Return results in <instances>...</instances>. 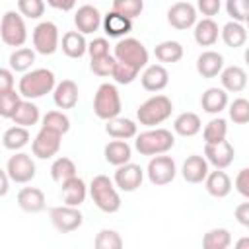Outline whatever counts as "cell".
Returning <instances> with one entry per match:
<instances>
[{
  "label": "cell",
  "mask_w": 249,
  "mask_h": 249,
  "mask_svg": "<svg viewBox=\"0 0 249 249\" xmlns=\"http://www.w3.org/2000/svg\"><path fill=\"white\" fill-rule=\"evenodd\" d=\"M56 88V78L49 68H35L19 78L18 91L23 99H39Z\"/></svg>",
  "instance_id": "6da1fadb"
},
{
  "label": "cell",
  "mask_w": 249,
  "mask_h": 249,
  "mask_svg": "<svg viewBox=\"0 0 249 249\" xmlns=\"http://www.w3.org/2000/svg\"><path fill=\"white\" fill-rule=\"evenodd\" d=\"M89 195L93 204L105 212V214H115L121 208V196L117 191L115 181H111L107 175H95L89 183Z\"/></svg>",
  "instance_id": "7a4b0ae2"
},
{
  "label": "cell",
  "mask_w": 249,
  "mask_h": 249,
  "mask_svg": "<svg viewBox=\"0 0 249 249\" xmlns=\"http://www.w3.org/2000/svg\"><path fill=\"white\" fill-rule=\"evenodd\" d=\"M173 146H175V136L171 134V130H167V128H158V126L136 134V140H134V148H136L142 156H160V154H167Z\"/></svg>",
  "instance_id": "3957f363"
},
{
  "label": "cell",
  "mask_w": 249,
  "mask_h": 249,
  "mask_svg": "<svg viewBox=\"0 0 249 249\" xmlns=\"http://www.w3.org/2000/svg\"><path fill=\"white\" fill-rule=\"evenodd\" d=\"M173 111V103L167 95H152L150 99H146L138 109H136V119L140 124L154 128L156 124H161L163 121H167L171 117Z\"/></svg>",
  "instance_id": "277c9868"
},
{
  "label": "cell",
  "mask_w": 249,
  "mask_h": 249,
  "mask_svg": "<svg viewBox=\"0 0 249 249\" xmlns=\"http://www.w3.org/2000/svg\"><path fill=\"white\" fill-rule=\"evenodd\" d=\"M93 113L101 121H111L121 113V95L115 84H101L93 95Z\"/></svg>",
  "instance_id": "5b68a950"
},
{
  "label": "cell",
  "mask_w": 249,
  "mask_h": 249,
  "mask_svg": "<svg viewBox=\"0 0 249 249\" xmlns=\"http://www.w3.org/2000/svg\"><path fill=\"white\" fill-rule=\"evenodd\" d=\"M0 37L8 47H23V43L27 41V27L23 16L16 12H6L0 23Z\"/></svg>",
  "instance_id": "8992f818"
},
{
  "label": "cell",
  "mask_w": 249,
  "mask_h": 249,
  "mask_svg": "<svg viewBox=\"0 0 249 249\" xmlns=\"http://www.w3.org/2000/svg\"><path fill=\"white\" fill-rule=\"evenodd\" d=\"M113 56L121 62H126L134 68H144L148 64V51L146 47L134 39V37H124L121 39L117 45H115V51H113Z\"/></svg>",
  "instance_id": "52a82bcc"
},
{
  "label": "cell",
  "mask_w": 249,
  "mask_h": 249,
  "mask_svg": "<svg viewBox=\"0 0 249 249\" xmlns=\"http://www.w3.org/2000/svg\"><path fill=\"white\" fill-rule=\"evenodd\" d=\"M146 173H148V179H150L152 185H156V187L169 185L177 175L175 160L171 156H165V154L152 156V160L148 161Z\"/></svg>",
  "instance_id": "ba28073f"
},
{
  "label": "cell",
  "mask_w": 249,
  "mask_h": 249,
  "mask_svg": "<svg viewBox=\"0 0 249 249\" xmlns=\"http://www.w3.org/2000/svg\"><path fill=\"white\" fill-rule=\"evenodd\" d=\"M49 218H51V224L54 226V230L60 233H70L84 224V216L78 210V206H70V204L51 208Z\"/></svg>",
  "instance_id": "9c48e42d"
},
{
  "label": "cell",
  "mask_w": 249,
  "mask_h": 249,
  "mask_svg": "<svg viewBox=\"0 0 249 249\" xmlns=\"http://www.w3.org/2000/svg\"><path fill=\"white\" fill-rule=\"evenodd\" d=\"M33 47L39 54H53L56 53L58 45H60V37H58V27L53 21H41L35 25L33 29Z\"/></svg>",
  "instance_id": "30bf717a"
},
{
  "label": "cell",
  "mask_w": 249,
  "mask_h": 249,
  "mask_svg": "<svg viewBox=\"0 0 249 249\" xmlns=\"http://www.w3.org/2000/svg\"><path fill=\"white\" fill-rule=\"evenodd\" d=\"M60 140H62V134L56 132V130H51L47 126H41V130L35 134L33 142H31V150H33V156L39 158V160H51L53 156L58 154L60 150Z\"/></svg>",
  "instance_id": "8fae6325"
},
{
  "label": "cell",
  "mask_w": 249,
  "mask_h": 249,
  "mask_svg": "<svg viewBox=\"0 0 249 249\" xmlns=\"http://www.w3.org/2000/svg\"><path fill=\"white\" fill-rule=\"evenodd\" d=\"M6 171H8V175H10V179L14 183L23 185V183H29L35 177V171L37 169H35V161L31 160L29 154L18 152V154H14L6 161Z\"/></svg>",
  "instance_id": "7c38bea8"
},
{
  "label": "cell",
  "mask_w": 249,
  "mask_h": 249,
  "mask_svg": "<svg viewBox=\"0 0 249 249\" xmlns=\"http://www.w3.org/2000/svg\"><path fill=\"white\" fill-rule=\"evenodd\" d=\"M113 181H115L117 189H121V191H124V193H132V191H136V189L142 185V181H144V171H142V167H140L138 163L128 161V163H123V165L117 167Z\"/></svg>",
  "instance_id": "4fadbf2b"
},
{
  "label": "cell",
  "mask_w": 249,
  "mask_h": 249,
  "mask_svg": "<svg viewBox=\"0 0 249 249\" xmlns=\"http://www.w3.org/2000/svg\"><path fill=\"white\" fill-rule=\"evenodd\" d=\"M167 21L171 27L185 31L189 27H195L196 23V8L189 2H175L167 10Z\"/></svg>",
  "instance_id": "5bb4252c"
},
{
  "label": "cell",
  "mask_w": 249,
  "mask_h": 249,
  "mask_svg": "<svg viewBox=\"0 0 249 249\" xmlns=\"http://www.w3.org/2000/svg\"><path fill=\"white\" fill-rule=\"evenodd\" d=\"M233 156H235V150L228 140H222L218 144H204V158L216 169L230 167L231 161H233Z\"/></svg>",
  "instance_id": "9a60e30c"
},
{
  "label": "cell",
  "mask_w": 249,
  "mask_h": 249,
  "mask_svg": "<svg viewBox=\"0 0 249 249\" xmlns=\"http://www.w3.org/2000/svg\"><path fill=\"white\" fill-rule=\"evenodd\" d=\"M74 23H76L80 33L88 35V33H95L99 29V25H103V19H101V14H99V10L95 6L84 4V6H80L76 10Z\"/></svg>",
  "instance_id": "2e32d148"
},
{
  "label": "cell",
  "mask_w": 249,
  "mask_h": 249,
  "mask_svg": "<svg viewBox=\"0 0 249 249\" xmlns=\"http://www.w3.org/2000/svg\"><path fill=\"white\" fill-rule=\"evenodd\" d=\"M208 160L198 156V154H193L189 156L185 161H183V167H181V175L187 183L191 185H196V183H202L208 175Z\"/></svg>",
  "instance_id": "e0dca14e"
},
{
  "label": "cell",
  "mask_w": 249,
  "mask_h": 249,
  "mask_svg": "<svg viewBox=\"0 0 249 249\" xmlns=\"http://www.w3.org/2000/svg\"><path fill=\"white\" fill-rule=\"evenodd\" d=\"M140 82L146 91H161L169 84V72L163 64H150L142 72Z\"/></svg>",
  "instance_id": "ac0fdd59"
},
{
  "label": "cell",
  "mask_w": 249,
  "mask_h": 249,
  "mask_svg": "<svg viewBox=\"0 0 249 249\" xmlns=\"http://www.w3.org/2000/svg\"><path fill=\"white\" fill-rule=\"evenodd\" d=\"M53 101L58 109H74L78 103V84L74 80H62L53 89Z\"/></svg>",
  "instance_id": "d6986e66"
},
{
  "label": "cell",
  "mask_w": 249,
  "mask_h": 249,
  "mask_svg": "<svg viewBox=\"0 0 249 249\" xmlns=\"http://www.w3.org/2000/svg\"><path fill=\"white\" fill-rule=\"evenodd\" d=\"M18 206L27 214H37L45 210V195L37 187H23L18 193Z\"/></svg>",
  "instance_id": "ffe728a7"
},
{
  "label": "cell",
  "mask_w": 249,
  "mask_h": 249,
  "mask_svg": "<svg viewBox=\"0 0 249 249\" xmlns=\"http://www.w3.org/2000/svg\"><path fill=\"white\" fill-rule=\"evenodd\" d=\"M224 70V56L216 51H204L196 58V72L202 78H216Z\"/></svg>",
  "instance_id": "44dd1931"
},
{
  "label": "cell",
  "mask_w": 249,
  "mask_h": 249,
  "mask_svg": "<svg viewBox=\"0 0 249 249\" xmlns=\"http://www.w3.org/2000/svg\"><path fill=\"white\" fill-rule=\"evenodd\" d=\"M103 31L109 37H124L126 33L132 31V19L111 10L103 16Z\"/></svg>",
  "instance_id": "7402d4cb"
},
{
  "label": "cell",
  "mask_w": 249,
  "mask_h": 249,
  "mask_svg": "<svg viewBox=\"0 0 249 249\" xmlns=\"http://www.w3.org/2000/svg\"><path fill=\"white\" fill-rule=\"evenodd\" d=\"M103 156H105V161H107V163L119 167V165L130 161V158H132V148L128 146L126 140H119V138H115V140H111V142L105 146Z\"/></svg>",
  "instance_id": "603a6c76"
},
{
  "label": "cell",
  "mask_w": 249,
  "mask_h": 249,
  "mask_svg": "<svg viewBox=\"0 0 249 249\" xmlns=\"http://www.w3.org/2000/svg\"><path fill=\"white\" fill-rule=\"evenodd\" d=\"M204 187H206L208 195H212L214 198H224L231 191V179L228 177V173L224 169H216L206 175Z\"/></svg>",
  "instance_id": "cb8c5ba5"
},
{
  "label": "cell",
  "mask_w": 249,
  "mask_h": 249,
  "mask_svg": "<svg viewBox=\"0 0 249 249\" xmlns=\"http://www.w3.org/2000/svg\"><path fill=\"white\" fill-rule=\"evenodd\" d=\"M200 107L204 113L218 115L228 107V93L224 88H208L200 97Z\"/></svg>",
  "instance_id": "d4e9b609"
},
{
  "label": "cell",
  "mask_w": 249,
  "mask_h": 249,
  "mask_svg": "<svg viewBox=\"0 0 249 249\" xmlns=\"http://www.w3.org/2000/svg\"><path fill=\"white\" fill-rule=\"evenodd\" d=\"M220 82L226 91L237 93L247 88V74L241 66H228L220 72Z\"/></svg>",
  "instance_id": "484cf974"
},
{
  "label": "cell",
  "mask_w": 249,
  "mask_h": 249,
  "mask_svg": "<svg viewBox=\"0 0 249 249\" xmlns=\"http://www.w3.org/2000/svg\"><path fill=\"white\" fill-rule=\"evenodd\" d=\"M62 187V202L64 204H70V206H80L84 200H86V195H88V187L84 183V179H80L78 175L68 179L66 183L60 185Z\"/></svg>",
  "instance_id": "4316f807"
},
{
  "label": "cell",
  "mask_w": 249,
  "mask_h": 249,
  "mask_svg": "<svg viewBox=\"0 0 249 249\" xmlns=\"http://www.w3.org/2000/svg\"><path fill=\"white\" fill-rule=\"evenodd\" d=\"M193 33H195V41L200 47H212L218 41V37H220L218 23L212 18H202L200 21H196Z\"/></svg>",
  "instance_id": "83f0119b"
},
{
  "label": "cell",
  "mask_w": 249,
  "mask_h": 249,
  "mask_svg": "<svg viewBox=\"0 0 249 249\" xmlns=\"http://www.w3.org/2000/svg\"><path fill=\"white\" fill-rule=\"evenodd\" d=\"M60 47L68 58H82L88 53V41H86L84 33H80V31H66L62 35Z\"/></svg>",
  "instance_id": "f1b7e54d"
},
{
  "label": "cell",
  "mask_w": 249,
  "mask_h": 249,
  "mask_svg": "<svg viewBox=\"0 0 249 249\" xmlns=\"http://www.w3.org/2000/svg\"><path fill=\"white\" fill-rule=\"evenodd\" d=\"M200 128H202L200 117H198L196 113H193V111H185V113L177 115L175 121H173V130H175L179 136H185V138L198 134Z\"/></svg>",
  "instance_id": "f546056e"
},
{
  "label": "cell",
  "mask_w": 249,
  "mask_h": 249,
  "mask_svg": "<svg viewBox=\"0 0 249 249\" xmlns=\"http://www.w3.org/2000/svg\"><path fill=\"white\" fill-rule=\"evenodd\" d=\"M105 132L111 138H119V140H128L136 136V123L124 117H115L111 121H105Z\"/></svg>",
  "instance_id": "4dcf8cb0"
},
{
  "label": "cell",
  "mask_w": 249,
  "mask_h": 249,
  "mask_svg": "<svg viewBox=\"0 0 249 249\" xmlns=\"http://www.w3.org/2000/svg\"><path fill=\"white\" fill-rule=\"evenodd\" d=\"M220 37H222V41L226 43V47L237 49V47L245 45V41H247V29H245L239 21H233V19H231V21H228V23L222 27Z\"/></svg>",
  "instance_id": "1f68e13d"
},
{
  "label": "cell",
  "mask_w": 249,
  "mask_h": 249,
  "mask_svg": "<svg viewBox=\"0 0 249 249\" xmlns=\"http://www.w3.org/2000/svg\"><path fill=\"white\" fill-rule=\"evenodd\" d=\"M29 138H31V134H29L27 126L16 124V126H10V128L4 130L2 144H4L6 150H14L16 152V150H21L23 146H27L29 144Z\"/></svg>",
  "instance_id": "d6a6232c"
},
{
  "label": "cell",
  "mask_w": 249,
  "mask_h": 249,
  "mask_svg": "<svg viewBox=\"0 0 249 249\" xmlns=\"http://www.w3.org/2000/svg\"><path fill=\"white\" fill-rule=\"evenodd\" d=\"M41 119V115H39V107L31 101V99H21V103L18 105V109H16V113H14V117H12V121L16 123V124H19V126H31V124H37V121Z\"/></svg>",
  "instance_id": "836d02e7"
},
{
  "label": "cell",
  "mask_w": 249,
  "mask_h": 249,
  "mask_svg": "<svg viewBox=\"0 0 249 249\" xmlns=\"http://www.w3.org/2000/svg\"><path fill=\"white\" fill-rule=\"evenodd\" d=\"M154 54L160 62L173 64V62H179L183 58V45L179 41H161L160 45H156Z\"/></svg>",
  "instance_id": "e575fe53"
},
{
  "label": "cell",
  "mask_w": 249,
  "mask_h": 249,
  "mask_svg": "<svg viewBox=\"0 0 249 249\" xmlns=\"http://www.w3.org/2000/svg\"><path fill=\"white\" fill-rule=\"evenodd\" d=\"M51 177H53V181L58 183V185L66 183L68 179L76 177V163H74L70 158H66V156L56 158V160L53 161V165H51Z\"/></svg>",
  "instance_id": "d590c367"
},
{
  "label": "cell",
  "mask_w": 249,
  "mask_h": 249,
  "mask_svg": "<svg viewBox=\"0 0 249 249\" xmlns=\"http://www.w3.org/2000/svg\"><path fill=\"white\" fill-rule=\"evenodd\" d=\"M8 62H10V68L14 72H23L25 74V72H29V68L35 62V51L27 49V47H19L10 54Z\"/></svg>",
  "instance_id": "8d00e7d4"
},
{
  "label": "cell",
  "mask_w": 249,
  "mask_h": 249,
  "mask_svg": "<svg viewBox=\"0 0 249 249\" xmlns=\"http://www.w3.org/2000/svg\"><path fill=\"white\" fill-rule=\"evenodd\" d=\"M226 136H228V123H226V119H220V117L208 121L202 130L204 144H218V142L226 140Z\"/></svg>",
  "instance_id": "74e56055"
},
{
  "label": "cell",
  "mask_w": 249,
  "mask_h": 249,
  "mask_svg": "<svg viewBox=\"0 0 249 249\" xmlns=\"http://www.w3.org/2000/svg\"><path fill=\"white\" fill-rule=\"evenodd\" d=\"M230 245H231V233L226 228L208 230L202 237V247L204 249H226Z\"/></svg>",
  "instance_id": "f35d334b"
},
{
  "label": "cell",
  "mask_w": 249,
  "mask_h": 249,
  "mask_svg": "<svg viewBox=\"0 0 249 249\" xmlns=\"http://www.w3.org/2000/svg\"><path fill=\"white\" fill-rule=\"evenodd\" d=\"M21 103V93L14 89H8V91H2L0 93V117L2 119H12L18 105Z\"/></svg>",
  "instance_id": "ab89813d"
},
{
  "label": "cell",
  "mask_w": 249,
  "mask_h": 249,
  "mask_svg": "<svg viewBox=\"0 0 249 249\" xmlns=\"http://www.w3.org/2000/svg\"><path fill=\"white\" fill-rule=\"evenodd\" d=\"M41 126H47L51 130H56L60 134H66L70 130V119L68 115H64L62 111H49L45 117H43V124Z\"/></svg>",
  "instance_id": "60d3db41"
},
{
  "label": "cell",
  "mask_w": 249,
  "mask_h": 249,
  "mask_svg": "<svg viewBox=\"0 0 249 249\" xmlns=\"http://www.w3.org/2000/svg\"><path fill=\"white\" fill-rule=\"evenodd\" d=\"M93 245L97 249H121L123 247V237L115 230H101L95 235Z\"/></svg>",
  "instance_id": "b9f144b4"
},
{
  "label": "cell",
  "mask_w": 249,
  "mask_h": 249,
  "mask_svg": "<svg viewBox=\"0 0 249 249\" xmlns=\"http://www.w3.org/2000/svg\"><path fill=\"white\" fill-rule=\"evenodd\" d=\"M230 119L235 124H247L249 123V101L243 97H237L230 103Z\"/></svg>",
  "instance_id": "7bdbcfd3"
},
{
  "label": "cell",
  "mask_w": 249,
  "mask_h": 249,
  "mask_svg": "<svg viewBox=\"0 0 249 249\" xmlns=\"http://www.w3.org/2000/svg\"><path fill=\"white\" fill-rule=\"evenodd\" d=\"M113 10L134 19L144 10V0H113Z\"/></svg>",
  "instance_id": "ee69618b"
},
{
  "label": "cell",
  "mask_w": 249,
  "mask_h": 249,
  "mask_svg": "<svg viewBox=\"0 0 249 249\" xmlns=\"http://www.w3.org/2000/svg\"><path fill=\"white\" fill-rule=\"evenodd\" d=\"M18 10L27 19H39L45 14V0H18Z\"/></svg>",
  "instance_id": "f6af8a7d"
},
{
  "label": "cell",
  "mask_w": 249,
  "mask_h": 249,
  "mask_svg": "<svg viewBox=\"0 0 249 249\" xmlns=\"http://www.w3.org/2000/svg\"><path fill=\"white\" fill-rule=\"evenodd\" d=\"M138 68H134V66H130V64H126V62H121V60H117L115 62V68H113V80L117 82V84H130V82H134V78L138 76Z\"/></svg>",
  "instance_id": "bcb514c9"
},
{
  "label": "cell",
  "mask_w": 249,
  "mask_h": 249,
  "mask_svg": "<svg viewBox=\"0 0 249 249\" xmlns=\"http://www.w3.org/2000/svg\"><path fill=\"white\" fill-rule=\"evenodd\" d=\"M115 62H117V58H115V56L105 54V56H99V58H91L89 68H91V72H93L95 76L105 78V76H111V74H113Z\"/></svg>",
  "instance_id": "7dc6e473"
},
{
  "label": "cell",
  "mask_w": 249,
  "mask_h": 249,
  "mask_svg": "<svg viewBox=\"0 0 249 249\" xmlns=\"http://www.w3.org/2000/svg\"><path fill=\"white\" fill-rule=\"evenodd\" d=\"M226 12L233 21H245L249 16V0H226Z\"/></svg>",
  "instance_id": "c3c4849f"
},
{
  "label": "cell",
  "mask_w": 249,
  "mask_h": 249,
  "mask_svg": "<svg viewBox=\"0 0 249 249\" xmlns=\"http://www.w3.org/2000/svg\"><path fill=\"white\" fill-rule=\"evenodd\" d=\"M88 53L91 58H99V56L109 54V41L105 37H95L93 41L88 43Z\"/></svg>",
  "instance_id": "681fc988"
},
{
  "label": "cell",
  "mask_w": 249,
  "mask_h": 249,
  "mask_svg": "<svg viewBox=\"0 0 249 249\" xmlns=\"http://www.w3.org/2000/svg\"><path fill=\"white\" fill-rule=\"evenodd\" d=\"M220 8H222V2L220 0H196V10L202 16H206V18L216 16L220 12Z\"/></svg>",
  "instance_id": "f907efd6"
},
{
  "label": "cell",
  "mask_w": 249,
  "mask_h": 249,
  "mask_svg": "<svg viewBox=\"0 0 249 249\" xmlns=\"http://www.w3.org/2000/svg\"><path fill=\"white\" fill-rule=\"evenodd\" d=\"M233 185H235V189H237V193H239L241 196L249 198V167H243V169L237 173Z\"/></svg>",
  "instance_id": "816d5d0a"
},
{
  "label": "cell",
  "mask_w": 249,
  "mask_h": 249,
  "mask_svg": "<svg viewBox=\"0 0 249 249\" xmlns=\"http://www.w3.org/2000/svg\"><path fill=\"white\" fill-rule=\"evenodd\" d=\"M14 89V70L12 68H2L0 70V93Z\"/></svg>",
  "instance_id": "f5cc1de1"
},
{
  "label": "cell",
  "mask_w": 249,
  "mask_h": 249,
  "mask_svg": "<svg viewBox=\"0 0 249 249\" xmlns=\"http://www.w3.org/2000/svg\"><path fill=\"white\" fill-rule=\"evenodd\" d=\"M235 220L241 226L247 228V224H249V202H241V204L235 206Z\"/></svg>",
  "instance_id": "db71d44e"
},
{
  "label": "cell",
  "mask_w": 249,
  "mask_h": 249,
  "mask_svg": "<svg viewBox=\"0 0 249 249\" xmlns=\"http://www.w3.org/2000/svg\"><path fill=\"white\" fill-rule=\"evenodd\" d=\"M51 8L54 10H62V12H70L76 6V0H45Z\"/></svg>",
  "instance_id": "11a10c76"
},
{
  "label": "cell",
  "mask_w": 249,
  "mask_h": 249,
  "mask_svg": "<svg viewBox=\"0 0 249 249\" xmlns=\"http://www.w3.org/2000/svg\"><path fill=\"white\" fill-rule=\"evenodd\" d=\"M0 181H2L0 196H6V193H8V181H10V175H8V171H6V169H2V171H0Z\"/></svg>",
  "instance_id": "9f6ffc18"
},
{
  "label": "cell",
  "mask_w": 249,
  "mask_h": 249,
  "mask_svg": "<svg viewBox=\"0 0 249 249\" xmlns=\"http://www.w3.org/2000/svg\"><path fill=\"white\" fill-rule=\"evenodd\" d=\"M235 247L237 249H249V237H241L235 241Z\"/></svg>",
  "instance_id": "6f0895ef"
},
{
  "label": "cell",
  "mask_w": 249,
  "mask_h": 249,
  "mask_svg": "<svg viewBox=\"0 0 249 249\" xmlns=\"http://www.w3.org/2000/svg\"><path fill=\"white\" fill-rule=\"evenodd\" d=\"M243 58H245V62H247V66H249V47L245 49V54H243Z\"/></svg>",
  "instance_id": "680465c9"
},
{
  "label": "cell",
  "mask_w": 249,
  "mask_h": 249,
  "mask_svg": "<svg viewBox=\"0 0 249 249\" xmlns=\"http://www.w3.org/2000/svg\"><path fill=\"white\" fill-rule=\"evenodd\" d=\"M245 23H247V29H249V16L245 18Z\"/></svg>",
  "instance_id": "91938a15"
},
{
  "label": "cell",
  "mask_w": 249,
  "mask_h": 249,
  "mask_svg": "<svg viewBox=\"0 0 249 249\" xmlns=\"http://www.w3.org/2000/svg\"><path fill=\"white\" fill-rule=\"evenodd\" d=\"M247 228H249V224H247Z\"/></svg>",
  "instance_id": "94428289"
}]
</instances>
